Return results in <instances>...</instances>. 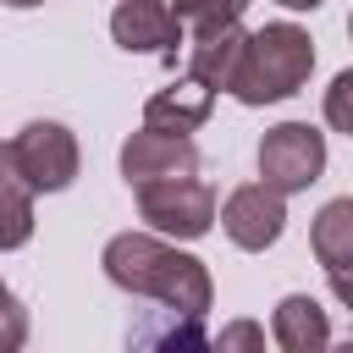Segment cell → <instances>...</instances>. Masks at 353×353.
Instances as JSON below:
<instances>
[{
    "instance_id": "1",
    "label": "cell",
    "mask_w": 353,
    "mask_h": 353,
    "mask_svg": "<svg viewBox=\"0 0 353 353\" xmlns=\"http://www.w3.org/2000/svg\"><path fill=\"white\" fill-rule=\"evenodd\" d=\"M99 265H105V281L132 292V298H154L160 309H176V314H210L215 303V281H210V265L188 248H176L171 237L160 232H116L105 248H99Z\"/></svg>"
},
{
    "instance_id": "2",
    "label": "cell",
    "mask_w": 353,
    "mask_h": 353,
    "mask_svg": "<svg viewBox=\"0 0 353 353\" xmlns=\"http://www.w3.org/2000/svg\"><path fill=\"white\" fill-rule=\"evenodd\" d=\"M309 72H314V39H309V28H298V22H265V28H254L243 39V55L232 66L226 94L237 105H248V110L281 105V99H292L309 83Z\"/></svg>"
},
{
    "instance_id": "3",
    "label": "cell",
    "mask_w": 353,
    "mask_h": 353,
    "mask_svg": "<svg viewBox=\"0 0 353 353\" xmlns=\"http://www.w3.org/2000/svg\"><path fill=\"white\" fill-rule=\"evenodd\" d=\"M325 176V132L309 121H276L259 138V182L276 193H309Z\"/></svg>"
},
{
    "instance_id": "4",
    "label": "cell",
    "mask_w": 353,
    "mask_h": 353,
    "mask_svg": "<svg viewBox=\"0 0 353 353\" xmlns=\"http://www.w3.org/2000/svg\"><path fill=\"white\" fill-rule=\"evenodd\" d=\"M138 221L171 243H193L215 226V188L199 176H171V182H143L138 188Z\"/></svg>"
},
{
    "instance_id": "5",
    "label": "cell",
    "mask_w": 353,
    "mask_h": 353,
    "mask_svg": "<svg viewBox=\"0 0 353 353\" xmlns=\"http://www.w3.org/2000/svg\"><path fill=\"white\" fill-rule=\"evenodd\" d=\"M11 160L33 193H66L77 182L83 149H77V132L66 121H28L11 138Z\"/></svg>"
},
{
    "instance_id": "6",
    "label": "cell",
    "mask_w": 353,
    "mask_h": 353,
    "mask_svg": "<svg viewBox=\"0 0 353 353\" xmlns=\"http://www.w3.org/2000/svg\"><path fill=\"white\" fill-rule=\"evenodd\" d=\"M215 221L243 254H265L287 232V193H276L265 182H243L226 193V204H215Z\"/></svg>"
},
{
    "instance_id": "7",
    "label": "cell",
    "mask_w": 353,
    "mask_h": 353,
    "mask_svg": "<svg viewBox=\"0 0 353 353\" xmlns=\"http://www.w3.org/2000/svg\"><path fill=\"white\" fill-rule=\"evenodd\" d=\"M121 176H127V188L171 182V176H199V149H193L188 132H154V127H138V132L121 143Z\"/></svg>"
},
{
    "instance_id": "8",
    "label": "cell",
    "mask_w": 353,
    "mask_h": 353,
    "mask_svg": "<svg viewBox=\"0 0 353 353\" xmlns=\"http://www.w3.org/2000/svg\"><path fill=\"white\" fill-rule=\"evenodd\" d=\"M110 39H116L127 55H160L165 66H176L182 22L171 17V0H116V11H110Z\"/></svg>"
},
{
    "instance_id": "9",
    "label": "cell",
    "mask_w": 353,
    "mask_h": 353,
    "mask_svg": "<svg viewBox=\"0 0 353 353\" xmlns=\"http://www.w3.org/2000/svg\"><path fill=\"white\" fill-rule=\"evenodd\" d=\"M309 248L320 259V270L331 276V292L342 303H353V281H347V265H353V199H331L314 226H309Z\"/></svg>"
},
{
    "instance_id": "10",
    "label": "cell",
    "mask_w": 353,
    "mask_h": 353,
    "mask_svg": "<svg viewBox=\"0 0 353 353\" xmlns=\"http://www.w3.org/2000/svg\"><path fill=\"white\" fill-rule=\"evenodd\" d=\"M210 110H215V88H204L199 77L182 72L176 83H165V88H154L143 99V127H154V132H199L210 121Z\"/></svg>"
},
{
    "instance_id": "11",
    "label": "cell",
    "mask_w": 353,
    "mask_h": 353,
    "mask_svg": "<svg viewBox=\"0 0 353 353\" xmlns=\"http://www.w3.org/2000/svg\"><path fill=\"white\" fill-rule=\"evenodd\" d=\"M270 342L281 353H320L331 342V314L320 309V298L309 292H287L270 309Z\"/></svg>"
},
{
    "instance_id": "12",
    "label": "cell",
    "mask_w": 353,
    "mask_h": 353,
    "mask_svg": "<svg viewBox=\"0 0 353 353\" xmlns=\"http://www.w3.org/2000/svg\"><path fill=\"white\" fill-rule=\"evenodd\" d=\"M243 39H248L243 22H226V28H210V33H188V39H182V44H188V77H199V83L215 88V94H226L232 66H237V55H243Z\"/></svg>"
},
{
    "instance_id": "13",
    "label": "cell",
    "mask_w": 353,
    "mask_h": 353,
    "mask_svg": "<svg viewBox=\"0 0 353 353\" xmlns=\"http://www.w3.org/2000/svg\"><path fill=\"white\" fill-rule=\"evenodd\" d=\"M33 188L22 182L17 160H11V143H0V254L22 248L33 237Z\"/></svg>"
},
{
    "instance_id": "14",
    "label": "cell",
    "mask_w": 353,
    "mask_h": 353,
    "mask_svg": "<svg viewBox=\"0 0 353 353\" xmlns=\"http://www.w3.org/2000/svg\"><path fill=\"white\" fill-rule=\"evenodd\" d=\"M248 0H176L171 17L182 22V39L188 33H210V28H226V22H243Z\"/></svg>"
},
{
    "instance_id": "15",
    "label": "cell",
    "mask_w": 353,
    "mask_h": 353,
    "mask_svg": "<svg viewBox=\"0 0 353 353\" xmlns=\"http://www.w3.org/2000/svg\"><path fill=\"white\" fill-rule=\"evenodd\" d=\"M22 342H28V309L17 303V292L0 276V353H17Z\"/></svg>"
},
{
    "instance_id": "16",
    "label": "cell",
    "mask_w": 353,
    "mask_h": 353,
    "mask_svg": "<svg viewBox=\"0 0 353 353\" xmlns=\"http://www.w3.org/2000/svg\"><path fill=\"white\" fill-rule=\"evenodd\" d=\"M215 347H221V353H232V347H265V325H254V320H232V325H221Z\"/></svg>"
},
{
    "instance_id": "17",
    "label": "cell",
    "mask_w": 353,
    "mask_h": 353,
    "mask_svg": "<svg viewBox=\"0 0 353 353\" xmlns=\"http://www.w3.org/2000/svg\"><path fill=\"white\" fill-rule=\"evenodd\" d=\"M353 88V72H336L331 77V105H325V116H331V127H342L347 132V116H342V94Z\"/></svg>"
},
{
    "instance_id": "18",
    "label": "cell",
    "mask_w": 353,
    "mask_h": 353,
    "mask_svg": "<svg viewBox=\"0 0 353 353\" xmlns=\"http://www.w3.org/2000/svg\"><path fill=\"white\" fill-rule=\"evenodd\" d=\"M276 6H281V11H320L325 0H276Z\"/></svg>"
},
{
    "instance_id": "19",
    "label": "cell",
    "mask_w": 353,
    "mask_h": 353,
    "mask_svg": "<svg viewBox=\"0 0 353 353\" xmlns=\"http://www.w3.org/2000/svg\"><path fill=\"white\" fill-rule=\"evenodd\" d=\"M0 6H11V11H33V6H44V0H0Z\"/></svg>"
}]
</instances>
